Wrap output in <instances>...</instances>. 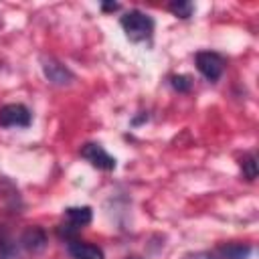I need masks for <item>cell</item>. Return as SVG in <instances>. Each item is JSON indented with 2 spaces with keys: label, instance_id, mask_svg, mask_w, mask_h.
<instances>
[{
  "label": "cell",
  "instance_id": "1",
  "mask_svg": "<svg viewBox=\"0 0 259 259\" xmlns=\"http://www.w3.org/2000/svg\"><path fill=\"white\" fill-rule=\"evenodd\" d=\"M121 28L127 34V38L134 42L148 40L154 32V20L142 10H130L121 16Z\"/></svg>",
  "mask_w": 259,
  "mask_h": 259
},
{
  "label": "cell",
  "instance_id": "2",
  "mask_svg": "<svg viewBox=\"0 0 259 259\" xmlns=\"http://www.w3.org/2000/svg\"><path fill=\"white\" fill-rule=\"evenodd\" d=\"M196 67L208 81H217L225 71V59L219 53L202 51V53H196Z\"/></svg>",
  "mask_w": 259,
  "mask_h": 259
},
{
  "label": "cell",
  "instance_id": "3",
  "mask_svg": "<svg viewBox=\"0 0 259 259\" xmlns=\"http://www.w3.org/2000/svg\"><path fill=\"white\" fill-rule=\"evenodd\" d=\"M0 125L4 127H26L30 125V111L22 103H8L0 109Z\"/></svg>",
  "mask_w": 259,
  "mask_h": 259
},
{
  "label": "cell",
  "instance_id": "4",
  "mask_svg": "<svg viewBox=\"0 0 259 259\" xmlns=\"http://www.w3.org/2000/svg\"><path fill=\"white\" fill-rule=\"evenodd\" d=\"M42 73H45V77L53 83V85H69V83H73V73L63 65V63H59L57 59H53V57H45L42 59Z\"/></svg>",
  "mask_w": 259,
  "mask_h": 259
},
{
  "label": "cell",
  "instance_id": "5",
  "mask_svg": "<svg viewBox=\"0 0 259 259\" xmlns=\"http://www.w3.org/2000/svg\"><path fill=\"white\" fill-rule=\"evenodd\" d=\"M81 156L99 170H113L115 168V158L109 156L99 144H85L81 148Z\"/></svg>",
  "mask_w": 259,
  "mask_h": 259
},
{
  "label": "cell",
  "instance_id": "6",
  "mask_svg": "<svg viewBox=\"0 0 259 259\" xmlns=\"http://www.w3.org/2000/svg\"><path fill=\"white\" fill-rule=\"evenodd\" d=\"M20 243L24 249L32 251V253H38L47 247V233L40 229V227H28L22 237H20Z\"/></svg>",
  "mask_w": 259,
  "mask_h": 259
},
{
  "label": "cell",
  "instance_id": "7",
  "mask_svg": "<svg viewBox=\"0 0 259 259\" xmlns=\"http://www.w3.org/2000/svg\"><path fill=\"white\" fill-rule=\"evenodd\" d=\"M69 255L73 259H105L103 251L91 243H81V241H71L69 243Z\"/></svg>",
  "mask_w": 259,
  "mask_h": 259
},
{
  "label": "cell",
  "instance_id": "8",
  "mask_svg": "<svg viewBox=\"0 0 259 259\" xmlns=\"http://www.w3.org/2000/svg\"><path fill=\"white\" fill-rule=\"evenodd\" d=\"M91 208L89 206H69L65 210V219H67V227L71 229H79L91 223Z\"/></svg>",
  "mask_w": 259,
  "mask_h": 259
},
{
  "label": "cell",
  "instance_id": "9",
  "mask_svg": "<svg viewBox=\"0 0 259 259\" xmlns=\"http://www.w3.org/2000/svg\"><path fill=\"white\" fill-rule=\"evenodd\" d=\"M192 10H194V4L192 2H172L170 4V12L172 14H176L178 18H188L190 14H192Z\"/></svg>",
  "mask_w": 259,
  "mask_h": 259
},
{
  "label": "cell",
  "instance_id": "10",
  "mask_svg": "<svg viewBox=\"0 0 259 259\" xmlns=\"http://www.w3.org/2000/svg\"><path fill=\"white\" fill-rule=\"evenodd\" d=\"M249 253H251V249L249 247H243V245H229V247L223 249V255L229 257V259H243Z\"/></svg>",
  "mask_w": 259,
  "mask_h": 259
},
{
  "label": "cell",
  "instance_id": "11",
  "mask_svg": "<svg viewBox=\"0 0 259 259\" xmlns=\"http://www.w3.org/2000/svg\"><path fill=\"white\" fill-rule=\"evenodd\" d=\"M170 83H172V87H174L176 91H180V93H186V91H190V87H192V81H190V77H186V75H174V77L170 79Z\"/></svg>",
  "mask_w": 259,
  "mask_h": 259
},
{
  "label": "cell",
  "instance_id": "12",
  "mask_svg": "<svg viewBox=\"0 0 259 259\" xmlns=\"http://www.w3.org/2000/svg\"><path fill=\"white\" fill-rule=\"evenodd\" d=\"M243 174L249 178V180H255L257 178V158L255 156H247L243 160Z\"/></svg>",
  "mask_w": 259,
  "mask_h": 259
},
{
  "label": "cell",
  "instance_id": "13",
  "mask_svg": "<svg viewBox=\"0 0 259 259\" xmlns=\"http://www.w3.org/2000/svg\"><path fill=\"white\" fill-rule=\"evenodd\" d=\"M119 4H103V10H117Z\"/></svg>",
  "mask_w": 259,
  "mask_h": 259
}]
</instances>
